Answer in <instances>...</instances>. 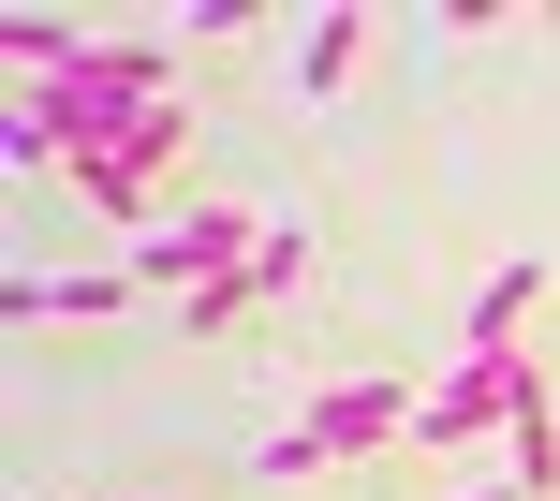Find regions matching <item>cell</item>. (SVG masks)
<instances>
[{
	"label": "cell",
	"mask_w": 560,
	"mask_h": 501,
	"mask_svg": "<svg viewBox=\"0 0 560 501\" xmlns=\"http://www.w3.org/2000/svg\"><path fill=\"white\" fill-rule=\"evenodd\" d=\"M532 384H546L532 354H457L443 384H428V413H413V443H443V457H457V443H487V428H516V398H532Z\"/></svg>",
	"instance_id": "obj_4"
},
{
	"label": "cell",
	"mask_w": 560,
	"mask_h": 501,
	"mask_svg": "<svg viewBox=\"0 0 560 501\" xmlns=\"http://www.w3.org/2000/svg\"><path fill=\"white\" fill-rule=\"evenodd\" d=\"M295 266H310V236H280V222H266V250H252V266H222L207 295H177V325H252L266 295H295Z\"/></svg>",
	"instance_id": "obj_5"
},
{
	"label": "cell",
	"mask_w": 560,
	"mask_h": 501,
	"mask_svg": "<svg viewBox=\"0 0 560 501\" xmlns=\"http://www.w3.org/2000/svg\"><path fill=\"white\" fill-rule=\"evenodd\" d=\"M502 473L532 487V501H560V398H546V384L516 398V428H502Z\"/></svg>",
	"instance_id": "obj_8"
},
{
	"label": "cell",
	"mask_w": 560,
	"mask_h": 501,
	"mask_svg": "<svg viewBox=\"0 0 560 501\" xmlns=\"http://www.w3.org/2000/svg\"><path fill=\"white\" fill-rule=\"evenodd\" d=\"M252 250H266V222H252L236 193H207V207H177L163 236H133V280H148V295H207V280L252 266Z\"/></svg>",
	"instance_id": "obj_3"
},
{
	"label": "cell",
	"mask_w": 560,
	"mask_h": 501,
	"mask_svg": "<svg viewBox=\"0 0 560 501\" xmlns=\"http://www.w3.org/2000/svg\"><path fill=\"white\" fill-rule=\"evenodd\" d=\"M148 280L133 266H89V280H0V310H15V325H104V310H133Z\"/></svg>",
	"instance_id": "obj_6"
},
{
	"label": "cell",
	"mask_w": 560,
	"mask_h": 501,
	"mask_svg": "<svg viewBox=\"0 0 560 501\" xmlns=\"http://www.w3.org/2000/svg\"><path fill=\"white\" fill-rule=\"evenodd\" d=\"M413 413H428L413 384H384V369H354V384H325V398H310L295 428H280V443L252 457V473H280V487H295V473H339V457H384V443H413Z\"/></svg>",
	"instance_id": "obj_1"
},
{
	"label": "cell",
	"mask_w": 560,
	"mask_h": 501,
	"mask_svg": "<svg viewBox=\"0 0 560 501\" xmlns=\"http://www.w3.org/2000/svg\"><path fill=\"white\" fill-rule=\"evenodd\" d=\"M532 295H546V266H502L472 310H457V354H516V310H532Z\"/></svg>",
	"instance_id": "obj_9"
},
{
	"label": "cell",
	"mask_w": 560,
	"mask_h": 501,
	"mask_svg": "<svg viewBox=\"0 0 560 501\" xmlns=\"http://www.w3.org/2000/svg\"><path fill=\"white\" fill-rule=\"evenodd\" d=\"M457 501H532V487H516V473H487V487H457Z\"/></svg>",
	"instance_id": "obj_10"
},
{
	"label": "cell",
	"mask_w": 560,
	"mask_h": 501,
	"mask_svg": "<svg viewBox=\"0 0 560 501\" xmlns=\"http://www.w3.org/2000/svg\"><path fill=\"white\" fill-rule=\"evenodd\" d=\"M177 163H192V104H163V118H133L118 148H89V163H74V193L104 207V222H148V236H163V193H177Z\"/></svg>",
	"instance_id": "obj_2"
},
{
	"label": "cell",
	"mask_w": 560,
	"mask_h": 501,
	"mask_svg": "<svg viewBox=\"0 0 560 501\" xmlns=\"http://www.w3.org/2000/svg\"><path fill=\"white\" fill-rule=\"evenodd\" d=\"M354 59H369V15H354V0L295 30V89H310V104H325V89H354Z\"/></svg>",
	"instance_id": "obj_7"
}]
</instances>
